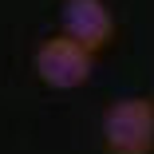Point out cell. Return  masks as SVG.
<instances>
[{
    "label": "cell",
    "instance_id": "1",
    "mask_svg": "<svg viewBox=\"0 0 154 154\" xmlns=\"http://www.w3.org/2000/svg\"><path fill=\"white\" fill-rule=\"evenodd\" d=\"M103 150L107 154H154V103L119 99L103 115Z\"/></svg>",
    "mask_w": 154,
    "mask_h": 154
},
{
    "label": "cell",
    "instance_id": "2",
    "mask_svg": "<svg viewBox=\"0 0 154 154\" xmlns=\"http://www.w3.org/2000/svg\"><path fill=\"white\" fill-rule=\"evenodd\" d=\"M32 67L40 75L44 87L51 91H75L91 79V67H95V55H91L83 44H75L71 36H48L36 55H32Z\"/></svg>",
    "mask_w": 154,
    "mask_h": 154
},
{
    "label": "cell",
    "instance_id": "3",
    "mask_svg": "<svg viewBox=\"0 0 154 154\" xmlns=\"http://www.w3.org/2000/svg\"><path fill=\"white\" fill-rule=\"evenodd\" d=\"M63 36L83 44L91 55H99L115 40V16L107 0H63Z\"/></svg>",
    "mask_w": 154,
    "mask_h": 154
}]
</instances>
